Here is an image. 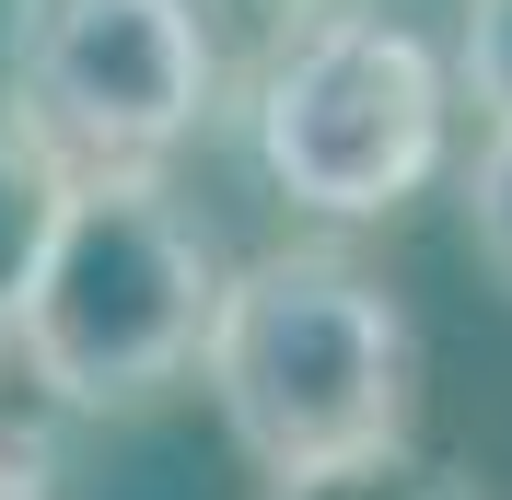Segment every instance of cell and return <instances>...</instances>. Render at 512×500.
Instances as JSON below:
<instances>
[{"mask_svg":"<svg viewBox=\"0 0 512 500\" xmlns=\"http://www.w3.org/2000/svg\"><path fill=\"white\" fill-rule=\"evenodd\" d=\"M198 384L256 477L361 466L419 419V326L350 245H268L222 280Z\"/></svg>","mask_w":512,"mask_h":500,"instance_id":"1","label":"cell"},{"mask_svg":"<svg viewBox=\"0 0 512 500\" xmlns=\"http://www.w3.org/2000/svg\"><path fill=\"white\" fill-rule=\"evenodd\" d=\"M222 280L233 268L210 256L198 210L163 175H82L35 268V303L12 326V361L59 407H152L163 384L198 373Z\"/></svg>","mask_w":512,"mask_h":500,"instance_id":"2","label":"cell"},{"mask_svg":"<svg viewBox=\"0 0 512 500\" xmlns=\"http://www.w3.org/2000/svg\"><path fill=\"white\" fill-rule=\"evenodd\" d=\"M454 140V70L373 0H315L245 82L256 175L315 221H396Z\"/></svg>","mask_w":512,"mask_h":500,"instance_id":"3","label":"cell"},{"mask_svg":"<svg viewBox=\"0 0 512 500\" xmlns=\"http://www.w3.org/2000/svg\"><path fill=\"white\" fill-rule=\"evenodd\" d=\"M0 105L24 140L82 175H163L222 105V47L198 0H12Z\"/></svg>","mask_w":512,"mask_h":500,"instance_id":"4","label":"cell"},{"mask_svg":"<svg viewBox=\"0 0 512 500\" xmlns=\"http://www.w3.org/2000/svg\"><path fill=\"white\" fill-rule=\"evenodd\" d=\"M59 210H70V175L35 152L24 117L0 105V349H12V326H24V303H35V268L59 245Z\"/></svg>","mask_w":512,"mask_h":500,"instance_id":"5","label":"cell"},{"mask_svg":"<svg viewBox=\"0 0 512 500\" xmlns=\"http://www.w3.org/2000/svg\"><path fill=\"white\" fill-rule=\"evenodd\" d=\"M268 500H478V477H454L443 454H361V466H315V477H268Z\"/></svg>","mask_w":512,"mask_h":500,"instance_id":"6","label":"cell"},{"mask_svg":"<svg viewBox=\"0 0 512 500\" xmlns=\"http://www.w3.org/2000/svg\"><path fill=\"white\" fill-rule=\"evenodd\" d=\"M454 82L478 94L489 128H512V0H466V35H454Z\"/></svg>","mask_w":512,"mask_h":500,"instance_id":"7","label":"cell"},{"mask_svg":"<svg viewBox=\"0 0 512 500\" xmlns=\"http://www.w3.org/2000/svg\"><path fill=\"white\" fill-rule=\"evenodd\" d=\"M466 245L489 256V280L512 291V128H489L466 163Z\"/></svg>","mask_w":512,"mask_h":500,"instance_id":"8","label":"cell"}]
</instances>
